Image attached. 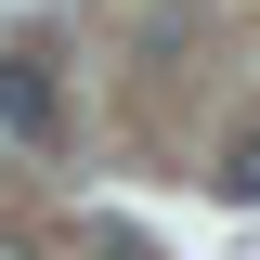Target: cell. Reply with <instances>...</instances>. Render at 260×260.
<instances>
[{
    "mask_svg": "<svg viewBox=\"0 0 260 260\" xmlns=\"http://www.w3.org/2000/svg\"><path fill=\"white\" fill-rule=\"evenodd\" d=\"M0 260H39V247H26V234H13V221H0Z\"/></svg>",
    "mask_w": 260,
    "mask_h": 260,
    "instance_id": "4",
    "label": "cell"
},
{
    "mask_svg": "<svg viewBox=\"0 0 260 260\" xmlns=\"http://www.w3.org/2000/svg\"><path fill=\"white\" fill-rule=\"evenodd\" d=\"M91 247H104V260H156V247H143V234H117V221H104V234H91Z\"/></svg>",
    "mask_w": 260,
    "mask_h": 260,
    "instance_id": "3",
    "label": "cell"
},
{
    "mask_svg": "<svg viewBox=\"0 0 260 260\" xmlns=\"http://www.w3.org/2000/svg\"><path fill=\"white\" fill-rule=\"evenodd\" d=\"M0 130H13V143H52V130H65L52 52H0Z\"/></svg>",
    "mask_w": 260,
    "mask_h": 260,
    "instance_id": "1",
    "label": "cell"
},
{
    "mask_svg": "<svg viewBox=\"0 0 260 260\" xmlns=\"http://www.w3.org/2000/svg\"><path fill=\"white\" fill-rule=\"evenodd\" d=\"M221 195H247V208H260V130H234V143H221Z\"/></svg>",
    "mask_w": 260,
    "mask_h": 260,
    "instance_id": "2",
    "label": "cell"
}]
</instances>
